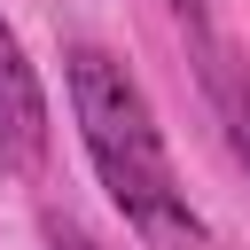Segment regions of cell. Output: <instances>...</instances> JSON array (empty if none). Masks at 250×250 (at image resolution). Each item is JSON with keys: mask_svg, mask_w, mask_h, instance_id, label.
Returning <instances> with one entry per match:
<instances>
[{"mask_svg": "<svg viewBox=\"0 0 250 250\" xmlns=\"http://www.w3.org/2000/svg\"><path fill=\"white\" fill-rule=\"evenodd\" d=\"M62 78H70L78 141H86L109 203L125 211V227L156 250H203V219H195V203H188V188L164 156V133H156V109H148L141 78L109 47H70Z\"/></svg>", "mask_w": 250, "mask_h": 250, "instance_id": "1", "label": "cell"}, {"mask_svg": "<svg viewBox=\"0 0 250 250\" xmlns=\"http://www.w3.org/2000/svg\"><path fill=\"white\" fill-rule=\"evenodd\" d=\"M47 148H55V117H47V86L16 39V23L0 16V164L39 180L47 172Z\"/></svg>", "mask_w": 250, "mask_h": 250, "instance_id": "2", "label": "cell"}, {"mask_svg": "<svg viewBox=\"0 0 250 250\" xmlns=\"http://www.w3.org/2000/svg\"><path fill=\"white\" fill-rule=\"evenodd\" d=\"M188 39H195V55H203V94H211V109H219V125H227V148H234V164L250 172V62H242L227 39H211V23L188 31Z\"/></svg>", "mask_w": 250, "mask_h": 250, "instance_id": "3", "label": "cell"}, {"mask_svg": "<svg viewBox=\"0 0 250 250\" xmlns=\"http://www.w3.org/2000/svg\"><path fill=\"white\" fill-rule=\"evenodd\" d=\"M47 250H102V242H94L78 219H47Z\"/></svg>", "mask_w": 250, "mask_h": 250, "instance_id": "4", "label": "cell"}, {"mask_svg": "<svg viewBox=\"0 0 250 250\" xmlns=\"http://www.w3.org/2000/svg\"><path fill=\"white\" fill-rule=\"evenodd\" d=\"M164 8H172V16L188 23V31H203V0H164Z\"/></svg>", "mask_w": 250, "mask_h": 250, "instance_id": "5", "label": "cell"}]
</instances>
